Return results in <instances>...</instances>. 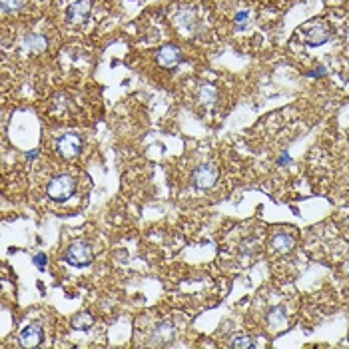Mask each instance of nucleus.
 <instances>
[{
	"label": "nucleus",
	"mask_w": 349,
	"mask_h": 349,
	"mask_svg": "<svg viewBox=\"0 0 349 349\" xmlns=\"http://www.w3.org/2000/svg\"><path fill=\"white\" fill-rule=\"evenodd\" d=\"M46 193L54 202H66L74 193V180L70 176H56L54 180H50V184L46 188Z\"/></svg>",
	"instance_id": "1"
},
{
	"label": "nucleus",
	"mask_w": 349,
	"mask_h": 349,
	"mask_svg": "<svg viewBox=\"0 0 349 349\" xmlns=\"http://www.w3.org/2000/svg\"><path fill=\"white\" fill-rule=\"evenodd\" d=\"M66 261L72 263V265H78V267L88 265L92 261V248L88 244H84V242L72 244L68 248V252H66Z\"/></svg>",
	"instance_id": "2"
},
{
	"label": "nucleus",
	"mask_w": 349,
	"mask_h": 349,
	"mask_svg": "<svg viewBox=\"0 0 349 349\" xmlns=\"http://www.w3.org/2000/svg\"><path fill=\"white\" fill-rule=\"evenodd\" d=\"M56 150L66 160L76 158L80 154V150H82V140L76 134H64L62 138H58V142H56Z\"/></svg>",
	"instance_id": "3"
},
{
	"label": "nucleus",
	"mask_w": 349,
	"mask_h": 349,
	"mask_svg": "<svg viewBox=\"0 0 349 349\" xmlns=\"http://www.w3.org/2000/svg\"><path fill=\"white\" fill-rule=\"evenodd\" d=\"M216 180H218V170H216L214 166H210V164L200 166V168L193 172V176H191L193 186H196V188H200V190H208V188H212V186L216 184Z\"/></svg>",
	"instance_id": "4"
},
{
	"label": "nucleus",
	"mask_w": 349,
	"mask_h": 349,
	"mask_svg": "<svg viewBox=\"0 0 349 349\" xmlns=\"http://www.w3.org/2000/svg\"><path fill=\"white\" fill-rule=\"evenodd\" d=\"M303 38L309 46H319L323 42H327L329 38V28L323 24V22H309L305 28H303Z\"/></svg>",
	"instance_id": "5"
},
{
	"label": "nucleus",
	"mask_w": 349,
	"mask_h": 349,
	"mask_svg": "<svg viewBox=\"0 0 349 349\" xmlns=\"http://www.w3.org/2000/svg\"><path fill=\"white\" fill-rule=\"evenodd\" d=\"M88 14H90V0H78V2L70 4V6H68V10H66L68 22H72V24H80V22H84Z\"/></svg>",
	"instance_id": "6"
},
{
	"label": "nucleus",
	"mask_w": 349,
	"mask_h": 349,
	"mask_svg": "<svg viewBox=\"0 0 349 349\" xmlns=\"http://www.w3.org/2000/svg\"><path fill=\"white\" fill-rule=\"evenodd\" d=\"M176 335V327L172 321H162L158 327L154 329V337H152V345H170L172 339Z\"/></svg>",
	"instance_id": "7"
},
{
	"label": "nucleus",
	"mask_w": 349,
	"mask_h": 349,
	"mask_svg": "<svg viewBox=\"0 0 349 349\" xmlns=\"http://www.w3.org/2000/svg\"><path fill=\"white\" fill-rule=\"evenodd\" d=\"M180 60H182V52H180V48H176V46H172V44H168V46L160 48L158 64L162 66V68H174V66H178V64H180Z\"/></svg>",
	"instance_id": "8"
},
{
	"label": "nucleus",
	"mask_w": 349,
	"mask_h": 349,
	"mask_svg": "<svg viewBox=\"0 0 349 349\" xmlns=\"http://www.w3.org/2000/svg\"><path fill=\"white\" fill-rule=\"evenodd\" d=\"M40 341H42V327L38 323H32L20 333V345L22 347H36V345H40Z\"/></svg>",
	"instance_id": "9"
},
{
	"label": "nucleus",
	"mask_w": 349,
	"mask_h": 349,
	"mask_svg": "<svg viewBox=\"0 0 349 349\" xmlns=\"http://www.w3.org/2000/svg\"><path fill=\"white\" fill-rule=\"evenodd\" d=\"M24 48H26L28 52H34V54L44 52V50H46V38H44L42 34H26V38H24Z\"/></svg>",
	"instance_id": "10"
},
{
	"label": "nucleus",
	"mask_w": 349,
	"mask_h": 349,
	"mask_svg": "<svg viewBox=\"0 0 349 349\" xmlns=\"http://www.w3.org/2000/svg\"><path fill=\"white\" fill-rule=\"evenodd\" d=\"M272 248L276 252H280V254H286L293 248V238L291 236H276L272 240Z\"/></svg>",
	"instance_id": "11"
},
{
	"label": "nucleus",
	"mask_w": 349,
	"mask_h": 349,
	"mask_svg": "<svg viewBox=\"0 0 349 349\" xmlns=\"http://www.w3.org/2000/svg\"><path fill=\"white\" fill-rule=\"evenodd\" d=\"M267 321H269V325H274V327H282V325L286 323V309H284V307H274V309H269Z\"/></svg>",
	"instance_id": "12"
},
{
	"label": "nucleus",
	"mask_w": 349,
	"mask_h": 349,
	"mask_svg": "<svg viewBox=\"0 0 349 349\" xmlns=\"http://www.w3.org/2000/svg\"><path fill=\"white\" fill-rule=\"evenodd\" d=\"M92 323H94V319H92L90 314H78L76 318L72 319V327L74 329H90Z\"/></svg>",
	"instance_id": "13"
},
{
	"label": "nucleus",
	"mask_w": 349,
	"mask_h": 349,
	"mask_svg": "<svg viewBox=\"0 0 349 349\" xmlns=\"http://www.w3.org/2000/svg\"><path fill=\"white\" fill-rule=\"evenodd\" d=\"M24 4V0H0V8L4 14H10V12H16L20 10Z\"/></svg>",
	"instance_id": "14"
},
{
	"label": "nucleus",
	"mask_w": 349,
	"mask_h": 349,
	"mask_svg": "<svg viewBox=\"0 0 349 349\" xmlns=\"http://www.w3.org/2000/svg\"><path fill=\"white\" fill-rule=\"evenodd\" d=\"M200 98H202V102L212 104V102H214V98H216V90H214V86H204V88L200 90Z\"/></svg>",
	"instance_id": "15"
},
{
	"label": "nucleus",
	"mask_w": 349,
	"mask_h": 349,
	"mask_svg": "<svg viewBox=\"0 0 349 349\" xmlns=\"http://www.w3.org/2000/svg\"><path fill=\"white\" fill-rule=\"evenodd\" d=\"M231 347L234 349H250V347H254V341H252L250 337H236V339L231 341Z\"/></svg>",
	"instance_id": "16"
},
{
	"label": "nucleus",
	"mask_w": 349,
	"mask_h": 349,
	"mask_svg": "<svg viewBox=\"0 0 349 349\" xmlns=\"http://www.w3.org/2000/svg\"><path fill=\"white\" fill-rule=\"evenodd\" d=\"M250 20V12H246V10H242V12H238L236 14V24H238V28L242 30L244 28V24Z\"/></svg>",
	"instance_id": "17"
},
{
	"label": "nucleus",
	"mask_w": 349,
	"mask_h": 349,
	"mask_svg": "<svg viewBox=\"0 0 349 349\" xmlns=\"http://www.w3.org/2000/svg\"><path fill=\"white\" fill-rule=\"evenodd\" d=\"M46 255H42V254H38V255H34V265L38 267V269H44V265H46Z\"/></svg>",
	"instance_id": "18"
},
{
	"label": "nucleus",
	"mask_w": 349,
	"mask_h": 349,
	"mask_svg": "<svg viewBox=\"0 0 349 349\" xmlns=\"http://www.w3.org/2000/svg\"><path fill=\"white\" fill-rule=\"evenodd\" d=\"M280 164H289V154H282L280 156Z\"/></svg>",
	"instance_id": "19"
},
{
	"label": "nucleus",
	"mask_w": 349,
	"mask_h": 349,
	"mask_svg": "<svg viewBox=\"0 0 349 349\" xmlns=\"http://www.w3.org/2000/svg\"><path fill=\"white\" fill-rule=\"evenodd\" d=\"M323 72H325V70H323V68H319V70H314V72H309V76H321Z\"/></svg>",
	"instance_id": "20"
}]
</instances>
